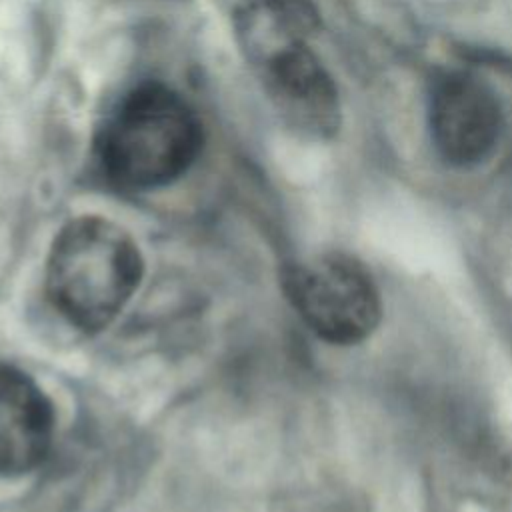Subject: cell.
I'll return each instance as SVG.
<instances>
[{"instance_id": "7a4b0ae2", "label": "cell", "mask_w": 512, "mask_h": 512, "mask_svg": "<svg viewBox=\"0 0 512 512\" xmlns=\"http://www.w3.org/2000/svg\"><path fill=\"white\" fill-rule=\"evenodd\" d=\"M136 242L100 216L66 222L48 252L46 292L54 310L82 332L106 328L142 280Z\"/></svg>"}, {"instance_id": "277c9868", "label": "cell", "mask_w": 512, "mask_h": 512, "mask_svg": "<svg viewBox=\"0 0 512 512\" xmlns=\"http://www.w3.org/2000/svg\"><path fill=\"white\" fill-rule=\"evenodd\" d=\"M284 290L306 326L330 344L362 342L380 322L376 284L350 256L320 254L292 264Z\"/></svg>"}, {"instance_id": "3957f363", "label": "cell", "mask_w": 512, "mask_h": 512, "mask_svg": "<svg viewBox=\"0 0 512 512\" xmlns=\"http://www.w3.org/2000/svg\"><path fill=\"white\" fill-rule=\"evenodd\" d=\"M234 22L242 52L280 118L302 136H332L340 126L338 90L304 36L264 0H246Z\"/></svg>"}, {"instance_id": "5b68a950", "label": "cell", "mask_w": 512, "mask_h": 512, "mask_svg": "<svg viewBox=\"0 0 512 512\" xmlns=\"http://www.w3.org/2000/svg\"><path fill=\"white\" fill-rule=\"evenodd\" d=\"M428 128L440 158L466 168L494 150L502 110L488 84L468 72H444L430 88Z\"/></svg>"}, {"instance_id": "8992f818", "label": "cell", "mask_w": 512, "mask_h": 512, "mask_svg": "<svg viewBox=\"0 0 512 512\" xmlns=\"http://www.w3.org/2000/svg\"><path fill=\"white\" fill-rule=\"evenodd\" d=\"M52 436L54 410L42 388L20 368L0 364V476L34 470Z\"/></svg>"}, {"instance_id": "6da1fadb", "label": "cell", "mask_w": 512, "mask_h": 512, "mask_svg": "<svg viewBox=\"0 0 512 512\" xmlns=\"http://www.w3.org/2000/svg\"><path fill=\"white\" fill-rule=\"evenodd\" d=\"M202 148L194 108L170 86L142 82L118 98L94 136L100 174L120 190H154L178 180Z\"/></svg>"}]
</instances>
